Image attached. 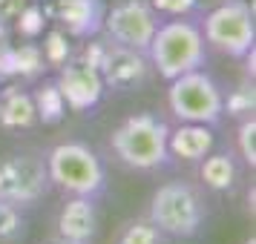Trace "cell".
Listing matches in <instances>:
<instances>
[{"instance_id":"1","label":"cell","mask_w":256,"mask_h":244,"mask_svg":"<svg viewBox=\"0 0 256 244\" xmlns=\"http://www.w3.org/2000/svg\"><path fill=\"white\" fill-rule=\"evenodd\" d=\"M147 58L158 78L173 81L178 75L202 69L208 63V43L202 37L198 23L184 20V17H173V20L158 23L150 46H147Z\"/></svg>"},{"instance_id":"2","label":"cell","mask_w":256,"mask_h":244,"mask_svg":"<svg viewBox=\"0 0 256 244\" xmlns=\"http://www.w3.org/2000/svg\"><path fill=\"white\" fill-rule=\"evenodd\" d=\"M167 132L170 127L156 112H136L112 129L110 147L124 167L147 173L167 161Z\"/></svg>"},{"instance_id":"3","label":"cell","mask_w":256,"mask_h":244,"mask_svg":"<svg viewBox=\"0 0 256 244\" xmlns=\"http://www.w3.org/2000/svg\"><path fill=\"white\" fill-rule=\"evenodd\" d=\"M208 219V204L190 181H167L150 198L147 221L167 239H193Z\"/></svg>"},{"instance_id":"4","label":"cell","mask_w":256,"mask_h":244,"mask_svg":"<svg viewBox=\"0 0 256 244\" xmlns=\"http://www.w3.org/2000/svg\"><path fill=\"white\" fill-rule=\"evenodd\" d=\"M44 161H46L49 184L64 190V193L84 198H95L104 193V164L95 155V150H90L81 141H66V144L52 147Z\"/></svg>"},{"instance_id":"5","label":"cell","mask_w":256,"mask_h":244,"mask_svg":"<svg viewBox=\"0 0 256 244\" xmlns=\"http://www.w3.org/2000/svg\"><path fill=\"white\" fill-rule=\"evenodd\" d=\"M167 106L178 124H208L216 127L224 115V92L204 69L184 72L167 81Z\"/></svg>"},{"instance_id":"6","label":"cell","mask_w":256,"mask_h":244,"mask_svg":"<svg viewBox=\"0 0 256 244\" xmlns=\"http://www.w3.org/2000/svg\"><path fill=\"white\" fill-rule=\"evenodd\" d=\"M204 43L228 58H244L256 40L254 6L248 0H224L213 6L198 23Z\"/></svg>"},{"instance_id":"7","label":"cell","mask_w":256,"mask_h":244,"mask_svg":"<svg viewBox=\"0 0 256 244\" xmlns=\"http://www.w3.org/2000/svg\"><path fill=\"white\" fill-rule=\"evenodd\" d=\"M46 161L32 152H9L0 158V201L32 207L49 193Z\"/></svg>"},{"instance_id":"8","label":"cell","mask_w":256,"mask_h":244,"mask_svg":"<svg viewBox=\"0 0 256 244\" xmlns=\"http://www.w3.org/2000/svg\"><path fill=\"white\" fill-rule=\"evenodd\" d=\"M156 29H158V14L150 6V0H118L106 9L101 23L106 40L138 52H147Z\"/></svg>"},{"instance_id":"9","label":"cell","mask_w":256,"mask_h":244,"mask_svg":"<svg viewBox=\"0 0 256 244\" xmlns=\"http://www.w3.org/2000/svg\"><path fill=\"white\" fill-rule=\"evenodd\" d=\"M101 81H104L106 89H116V92H136L144 83L150 81L152 66L147 52H138V49L121 46V43H112L106 40V52L101 58Z\"/></svg>"},{"instance_id":"10","label":"cell","mask_w":256,"mask_h":244,"mask_svg":"<svg viewBox=\"0 0 256 244\" xmlns=\"http://www.w3.org/2000/svg\"><path fill=\"white\" fill-rule=\"evenodd\" d=\"M55 86H58L66 109H72V112H90V109H95L106 92L104 81H101V72L81 63V60H66L64 66H58Z\"/></svg>"},{"instance_id":"11","label":"cell","mask_w":256,"mask_h":244,"mask_svg":"<svg viewBox=\"0 0 256 244\" xmlns=\"http://www.w3.org/2000/svg\"><path fill=\"white\" fill-rule=\"evenodd\" d=\"M98 236L95 198L72 196L58 213V239L66 244H92Z\"/></svg>"},{"instance_id":"12","label":"cell","mask_w":256,"mask_h":244,"mask_svg":"<svg viewBox=\"0 0 256 244\" xmlns=\"http://www.w3.org/2000/svg\"><path fill=\"white\" fill-rule=\"evenodd\" d=\"M52 14H55V20L70 37H84L86 40V37L101 32L106 3L104 0H58Z\"/></svg>"},{"instance_id":"13","label":"cell","mask_w":256,"mask_h":244,"mask_svg":"<svg viewBox=\"0 0 256 244\" xmlns=\"http://www.w3.org/2000/svg\"><path fill=\"white\" fill-rule=\"evenodd\" d=\"M213 147H216V135L208 124H178L167 132V155L178 161L198 164L208 152H213Z\"/></svg>"},{"instance_id":"14","label":"cell","mask_w":256,"mask_h":244,"mask_svg":"<svg viewBox=\"0 0 256 244\" xmlns=\"http://www.w3.org/2000/svg\"><path fill=\"white\" fill-rule=\"evenodd\" d=\"M35 124L38 112L32 104V92H26L18 83L0 89V127L9 132H20V129H32Z\"/></svg>"},{"instance_id":"15","label":"cell","mask_w":256,"mask_h":244,"mask_svg":"<svg viewBox=\"0 0 256 244\" xmlns=\"http://www.w3.org/2000/svg\"><path fill=\"white\" fill-rule=\"evenodd\" d=\"M198 164H202L198 167V178L204 181L208 190H213V193L233 190L236 178H239V167H236L230 152H208Z\"/></svg>"},{"instance_id":"16","label":"cell","mask_w":256,"mask_h":244,"mask_svg":"<svg viewBox=\"0 0 256 244\" xmlns=\"http://www.w3.org/2000/svg\"><path fill=\"white\" fill-rule=\"evenodd\" d=\"M32 104H35L38 112V124H58L60 118L66 115V104H64L55 81L38 83L35 92H32Z\"/></svg>"},{"instance_id":"17","label":"cell","mask_w":256,"mask_h":244,"mask_svg":"<svg viewBox=\"0 0 256 244\" xmlns=\"http://www.w3.org/2000/svg\"><path fill=\"white\" fill-rule=\"evenodd\" d=\"M12 66H14V78H24V81H38L44 72H46V60L38 43H18L12 46Z\"/></svg>"},{"instance_id":"18","label":"cell","mask_w":256,"mask_h":244,"mask_svg":"<svg viewBox=\"0 0 256 244\" xmlns=\"http://www.w3.org/2000/svg\"><path fill=\"white\" fill-rule=\"evenodd\" d=\"M72 37L64 32V29H49L46 37H44V60H46V66H64L66 60L72 58Z\"/></svg>"},{"instance_id":"19","label":"cell","mask_w":256,"mask_h":244,"mask_svg":"<svg viewBox=\"0 0 256 244\" xmlns=\"http://www.w3.org/2000/svg\"><path fill=\"white\" fill-rule=\"evenodd\" d=\"M14 29H18V35L26 37V40H35L38 35H44V29H46V12L38 6V3H26L20 14L12 20Z\"/></svg>"},{"instance_id":"20","label":"cell","mask_w":256,"mask_h":244,"mask_svg":"<svg viewBox=\"0 0 256 244\" xmlns=\"http://www.w3.org/2000/svg\"><path fill=\"white\" fill-rule=\"evenodd\" d=\"M164 236L156 224H150L147 219H138V221H130L127 227L121 230L118 236V244H164Z\"/></svg>"},{"instance_id":"21","label":"cell","mask_w":256,"mask_h":244,"mask_svg":"<svg viewBox=\"0 0 256 244\" xmlns=\"http://www.w3.org/2000/svg\"><path fill=\"white\" fill-rule=\"evenodd\" d=\"M254 109H256V89H254L250 81L239 83V86L224 98V112L230 118H248V115H254Z\"/></svg>"},{"instance_id":"22","label":"cell","mask_w":256,"mask_h":244,"mask_svg":"<svg viewBox=\"0 0 256 244\" xmlns=\"http://www.w3.org/2000/svg\"><path fill=\"white\" fill-rule=\"evenodd\" d=\"M24 236V216L20 207L0 201V242H18Z\"/></svg>"},{"instance_id":"23","label":"cell","mask_w":256,"mask_h":244,"mask_svg":"<svg viewBox=\"0 0 256 244\" xmlns=\"http://www.w3.org/2000/svg\"><path fill=\"white\" fill-rule=\"evenodd\" d=\"M236 147L242 152V161L256 167V118L254 115L242 118V124L236 129Z\"/></svg>"},{"instance_id":"24","label":"cell","mask_w":256,"mask_h":244,"mask_svg":"<svg viewBox=\"0 0 256 244\" xmlns=\"http://www.w3.org/2000/svg\"><path fill=\"white\" fill-rule=\"evenodd\" d=\"M156 14H167V17H187L198 6V0H150Z\"/></svg>"},{"instance_id":"25","label":"cell","mask_w":256,"mask_h":244,"mask_svg":"<svg viewBox=\"0 0 256 244\" xmlns=\"http://www.w3.org/2000/svg\"><path fill=\"white\" fill-rule=\"evenodd\" d=\"M29 0H0V23H12Z\"/></svg>"},{"instance_id":"26","label":"cell","mask_w":256,"mask_h":244,"mask_svg":"<svg viewBox=\"0 0 256 244\" xmlns=\"http://www.w3.org/2000/svg\"><path fill=\"white\" fill-rule=\"evenodd\" d=\"M244 244H256V239H254V236H250V239H248V242H244Z\"/></svg>"},{"instance_id":"27","label":"cell","mask_w":256,"mask_h":244,"mask_svg":"<svg viewBox=\"0 0 256 244\" xmlns=\"http://www.w3.org/2000/svg\"><path fill=\"white\" fill-rule=\"evenodd\" d=\"M52 244H66V242H60V239H58V242H52Z\"/></svg>"}]
</instances>
